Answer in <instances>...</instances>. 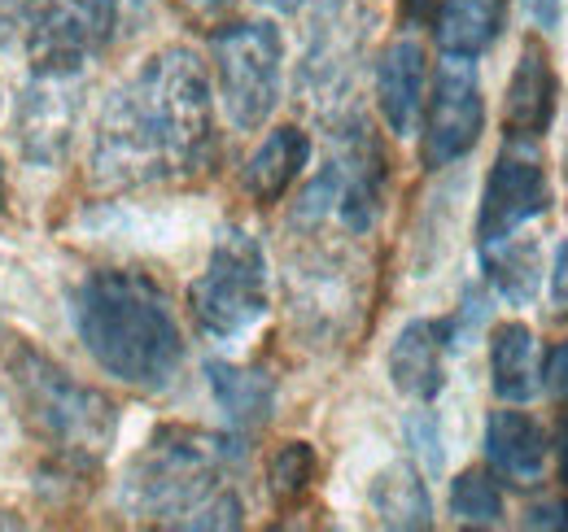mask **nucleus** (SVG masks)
<instances>
[{
  "label": "nucleus",
  "instance_id": "nucleus-1",
  "mask_svg": "<svg viewBox=\"0 0 568 532\" xmlns=\"http://www.w3.org/2000/svg\"><path fill=\"white\" fill-rule=\"evenodd\" d=\"M214 96L193 49H158L101 105L92 132V180L144 188L189 180L211 162Z\"/></svg>",
  "mask_w": 568,
  "mask_h": 532
},
{
  "label": "nucleus",
  "instance_id": "nucleus-2",
  "mask_svg": "<svg viewBox=\"0 0 568 532\" xmlns=\"http://www.w3.org/2000/svg\"><path fill=\"white\" fill-rule=\"evenodd\" d=\"M74 332L105 376L144 393L166 389L184 367L180 319L141 270H92L74 293Z\"/></svg>",
  "mask_w": 568,
  "mask_h": 532
},
{
  "label": "nucleus",
  "instance_id": "nucleus-3",
  "mask_svg": "<svg viewBox=\"0 0 568 532\" xmlns=\"http://www.w3.org/2000/svg\"><path fill=\"white\" fill-rule=\"evenodd\" d=\"M119 502L162 529H241L245 507L227 484V446L206 432L166 428L128 463Z\"/></svg>",
  "mask_w": 568,
  "mask_h": 532
},
{
  "label": "nucleus",
  "instance_id": "nucleus-4",
  "mask_svg": "<svg viewBox=\"0 0 568 532\" xmlns=\"http://www.w3.org/2000/svg\"><path fill=\"white\" fill-rule=\"evenodd\" d=\"M9 376L22 401V419L44 446H53L74 467L105 459L119 432V410L105 393L88 389L67 367H58L31 345H18L9 354Z\"/></svg>",
  "mask_w": 568,
  "mask_h": 532
},
{
  "label": "nucleus",
  "instance_id": "nucleus-5",
  "mask_svg": "<svg viewBox=\"0 0 568 532\" xmlns=\"http://www.w3.org/2000/svg\"><path fill=\"white\" fill-rule=\"evenodd\" d=\"M119 22V0H0V44L36 70H83Z\"/></svg>",
  "mask_w": 568,
  "mask_h": 532
},
{
  "label": "nucleus",
  "instance_id": "nucleus-6",
  "mask_svg": "<svg viewBox=\"0 0 568 532\" xmlns=\"http://www.w3.org/2000/svg\"><path fill=\"white\" fill-rule=\"evenodd\" d=\"M189 306L197 328L214 340H241L267 315V254L258 236L241 223H227L214 236L211 263L193 279Z\"/></svg>",
  "mask_w": 568,
  "mask_h": 532
},
{
  "label": "nucleus",
  "instance_id": "nucleus-7",
  "mask_svg": "<svg viewBox=\"0 0 568 532\" xmlns=\"http://www.w3.org/2000/svg\"><path fill=\"white\" fill-rule=\"evenodd\" d=\"M223 114L236 132H258L281 105L284 40L272 22H232L211 40Z\"/></svg>",
  "mask_w": 568,
  "mask_h": 532
},
{
  "label": "nucleus",
  "instance_id": "nucleus-8",
  "mask_svg": "<svg viewBox=\"0 0 568 532\" xmlns=\"http://www.w3.org/2000/svg\"><path fill=\"white\" fill-rule=\"evenodd\" d=\"M83 110V70H36L13 105V140L27 166H62Z\"/></svg>",
  "mask_w": 568,
  "mask_h": 532
},
{
  "label": "nucleus",
  "instance_id": "nucleus-9",
  "mask_svg": "<svg viewBox=\"0 0 568 532\" xmlns=\"http://www.w3.org/2000/svg\"><path fill=\"white\" fill-rule=\"evenodd\" d=\"M486 123V105H481V88L477 74L464 58H450L433 79V101H428L425 119V162L428 166H450L459 162Z\"/></svg>",
  "mask_w": 568,
  "mask_h": 532
},
{
  "label": "nucleus",
  "instance_id": "nucleus-10",
  "mask_svg": "<svg viewBox=\"0 0 568 532\" xmlns=\"http://www.w3.org/2000/svg\"><path fill=\"white\" fill-rule=\"evenodd\" d=\"M551 205V184L542 162L529 149H503V157L495 162L486 193H481V209H477V241L495 245L503 236L520 232L529 218H538Z\"/></svg>",
  "mask_w": 568,
  "mask_h": 532
},
{
  "label": "nucleus",
  "instance_id": "nucleus-11",
  "mask_svg": "<svg viewBox=\"0 0 568 532\" xmlns=\"http://www.w3.org/2000/svg\"><path fill=\"white\" fill-rule=\"evenodd\" d=\"M425 88L428 62L420 40H412V35L394 40L376 62V105H381V114H385L394 135L416 132L420 110H425Z\"/></svg>",
  "mask_w": 568,
  "mask_h": 532
},
{
  "label": "nucleus",
  "instance_id": "nucleus-12",
  "mask_svg": "<svg viewBox=\"0 0 568 532\" xmlns=\"http://www.w3.org/2000/svg\"><path fill=\"white\" fill-rule=\"evenodd\" d=\"M442 349H446V324L412 319L389 345V380L398 393L416 401H433L442 393Z\"/></svg>",
  "mask_w": 568,
  "mask_h": 532
},
{
  "label": "nucleus",
  "instance_id": "nucleus-13",
  "mask_svg": "<svg viewBox=\"0 0 568 532\" xmlns=\"http://www.w3.org/2000/svg\"><path fill=\"white\" fill-rule=\"evenodd\" d=\"M556 119V70L538 44H525L507 83V132L538 140Z\"/></svg>",
  "mask_w": 568,
  "mask_h": 532
},
{
  "label": "nucleus",
  "instance_id": "nucleus-14",
  "mask_svg": "<svg viewBox=\"0 0 568 532\" xmlns=\"http://www.w3.org/2000/svg\"><path fill=\"white\" fill-rule=\"evenodd\" d=\"M486 459L503 480L534 484L547 467V432L525 410H495L486 423Z\"/></svg>",
  "mask_w": 568,
  "mask_h": 532
},
{
  "label": "nucleus",
  "instance_id": "nucleus-15",
  "mask_svg": "<svg viewBox=\"0 0 568 532\" xmlns=\"http://www.w3.org/2000/svg\"><path fill=\"white\" fill-rule=\"evenodd\" d=\"M355 53H358V31L355 22L346 18V0L324 4L320 18H315V27H311V49H306V62H302V79L315 92H337V88L351 83Z\"/></svg>",
  "mask_w": 568,
  "mask_h": 532
},
{
  "label": "nucleus",
  "instance_id": "nucleus-16",
  "mask_svg": "<svg viewBox=\"0 0 568 532\" xmlns=\"http://www.w3.org/2000/svg\"><path fill=\"white\" fill-rule=\"evenodd\" d=\"M306 162H311L306 132L302 127H276L250 153V162L241 171V184L254 201H281L293 188V180L306 171Z\"/></svg>",
  "mask_w": 568,
  "mask_h": 532
},
{
  "label": "nucleus",
  "instance_id": "nucleus-17",
  "mask_svg": "<svg viewBox=\"0 0 568 532\" xmlns=\"http://www.w3.org/2000/svg\"><path fill=\"white\" fill-rule=\"evenodd\" d=\"M503 13H507V0H442L437 9V49L446 58H481L503 31Z\"/></svg>",
  "mask_w": 568,
  "mask_h": 532
},
{
  "label": "nucleus",
  "instance_id": "nucleus-18",
  "mask_svg": "<svg viewBox=\"0 0 568 532\" xmlns=\"http://www.w3.org/2000/svg\"><path fill=\"white\" fill-rule=\"evenodd\" d=\"M206 380L219 401V410L227 415L232 428L250 432L263 428L272 419L276 406V380L267 371H250V367H232V362H206Z\"/></svg>",
  "mask_w": 568,
  "mask_h": 532
},
{
  "label": "nucleus",
  "instance_id": "nucleus-19",
  "mask_svg": "<svg viewBox=\"0 0 568 532\" xmlns=\"http://www.w3.org/2000/svg\"><path fill=\"white\" fill-rule=\"evenodd\" d=\"M490 376L503 401H529L542 389L538 371V340L525 324H503L490 340Z\"/></svg>",
  "mask_w": 568,
  "mask_h": 532
},
{
  "label": "nucleus",
  "instance_id": "nucleus-20",
  "mask_svg": "<svg viewBox=\"0 0 568 532\" xmlns=\"http://www.w3.org/2000/svg\"><path fill=\"white\" fill-rule=\"evenodd\" d=\"M367 502H372V511L381 515V524H389V529H428V524H433L428 489H425V480H420V471L412 463L385 467V471L372 480Z\"/></svg>",
  "mask_w": 568,
  "mask_h": 532
},
{
  "label": "nucleus",
  "instance_id": "nucleus-21",
  "mask_svg": "<svg viewBox=\"0 0 568 532\" xmlns=\"http://www.w3.org/2000/svg\"><path fill=\"white\" fill-rule=\"evenodd\" d=\"M486 254V275L498 293L516 306H529L538 297V279H542V258H538V245L534 241H511L503 236L495 245H481Z\"/></svg>",
  "mask_w": 568,
  "mask_h": 532
},
{
  "label": "nucleus",
  "instance_id": "nucleus-22",
  "mask_svg": "<svg viewBox=\"0 0 568 532\" xmlns=\"http://www.w3.org/2000/svg\"><path fill=\"white\" fill-rule=\"evenodd\" d=\"M450 511L459 524H481V529H495L503 520V493L486 471H464L455 484H450Z\"/></svg>",
  "mask_w": 568,
  "mask_h": 532
},
{
  "label": "nucleus",
  "instance_id": "nucleus-23",
  "mask_svg": "<svg viewBox=\"0 0 568 532\" xmlns=\"http://www.w3.org/2000/svg\"><path fill=\"white\" fill-rule=\"evenodd\" d=\"M311 480H315V450L306 446V441H288L276 450V459L267 467V489H272V498L288 507V502H297L306 489H311Z\"/></svg>",
  "mask_w": 568,
  "mask_h": 532
},
{
  "label": "nucleus",
  "instance_id": "nucleus-24",
  "mask_svg": "<svg viewBox=\"0 0 568 532\" xmlns=\"http://www.w3.org/2000/svg\"><path fill=\"white\" fill-rule=\"evenodd\" d=\"M407 437H412V446H416V454L425 459L428 471H437V467H442V450H437V428H433V419H428V415H412V419H407Z\"/></svg>",
  "mask_w": 568,
  "mask_h": 532
},
{
  "label": "nucleus",
  "instance_id": "nucleus-25",
  "mask_svg": "<svg viewBox=\"0 0 568 532\" xmlns=\"http://www.w3.org/2000/svg\"><path fill=\"white\" fill-rule=\"evenodd\" d=\"M547 389H551V398H560L568 406V340L556 345L547 358Z\"/></svg>",
  "mask_w": 568,
  "mask_h": 532
},
{
  "label": "nucleus",
  "instance_id": "nucleus-26",
  "mask_svg": "<svg viewBox=\"0 0 568 532\" xmlns=\"http://www.w3.org/2000/svg\"><path fill=\"white\" fill-rule=\"evenodd\" d=\"M529 529H568V502H538L529 511Z\"/></svg>",
  "mask_w": 568,
  "mask_h": 532
},
{
  "label": "nucleus",
  "instance_id": "nucleus-27",
  "mask_svg": "<svg viewBox=\"0 0 568 532\" xmlns=\"http://www.w3.org/2000/svg\"><path fill=\"white\" fill-rule=\"evenodd\" d=\"M551 306L568 315V245H560L556 266H551Z\"/></svg>",
  "mask_w": 568,
  "mask_h": 532
},
{
  "label": "nucleus",
  "instance_id": "nucleus-28",
  "mask_svg": "<svg viewBox=\"0 0 568 532\" xmlns=\"http://www.w3.org/2000/svg\"><path fill=\"white\" fill-rule=\"evenodd\" d=\"M520 4L538 27H556V18H560V0H520Z\"/></svg>",
  "mask_w": 568,
  "mask_h": 532
},
{
  "label": "nucleus",
  "instance_id": "nucleus-29",
  "mask_svg": "<svg viewBox=\"0 0 568 532\" xmlns=\"http://www.w3.org/2000/svg\"><path fill=\"white\" fill-rule=\"evenodd\" d=\"M556 471H560V480L568 484V410L560 415V423H556Z\"/></svg>",
  "mask_w": 568,
  "mask_h": 532
},
{
  "label": "nucleus",
  "instance_id": "nucleus-30",
  "mask_svg": "<svg viewBox=\"0 0 568 532\" xmlns=\"http://www.w3.org/2000/svg\"><path fill=\"white\" fill-rule=\"evenodd\" d=\"M263 4H267V9H276V13H297L306 0H263Z\"/></svg>",
  "mask_w": 568,
  "mask_h": 532
},
{
  "label": "nucleus",
  "instance_id": "nucleus-31",
  "mask_svg": "<svg viewBox=\"0 0 568 532\" xmlns=\"http://www.w3.org/2000/svg\"><path fill=\"white\" fill-rule=\"evenodd\" d=\"M184 4H193V9H202V13H214V9H227L232 0H184Z\"/></svg>",
  "mask_w": 568,
  "mask_h": 532
},
{
  "label": "nucleus",
  "instance_id": "nucleus-32",
  "mask_svg": "<svg viewBox=\"0 0 568 532\" xmlns=\"http://www.w3.org/2000/svg\"><path fill=\"white\" fill-rule=\"evenodd\" d=\"M4 193H9V175H4V157H0V209H4Z\"/></svg>",
  "mask_w": 568,
  "mask_h": 532
}]
</instances>
